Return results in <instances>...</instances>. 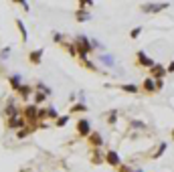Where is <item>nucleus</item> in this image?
<instances>
[{
    "label": "nucleus",
    "instance_id": "nucleus-16",
    "mask_svg": "<svg viewBox=\"0 0 174 172\" xmlns=\"http://www.w3.org/2000/svg\"><path fill=\"white\" fill-rule=\"evenodd\" d=\"M172 136H174V134H172Z\"/></svg>",
    "mask_w": 174,
    "mask_h": 172
},
{
    "label": "nucleus",
    "instance_id": "nucleus-9",
    "mask_svg": "<svg viewBox=\"0 0 174 172\" xmlns=\"http://www.w3.org/2000/svg\"><path fill=\"white\" fill-rule=\"evenodd\" d=\"M22 124H24V122H20L18 118H14V119H12V124H10V126H12V128H18V126H22Z\"/></svg>",
    "mask_w": 174,
    "mask_h": 172
},
{
    "label": "nucleus",
    "instance_id": "nucleus-2",
    "mask_svg": "<svg viewBox=\"0 0 174 172\" xmlns=\"http://www.w3.org/2000/svg\"><path fill=\"white\" fill-rule=\"evenodd\" d=\"M138 59H140V63H142V65H146V67H154L152 59H148V57H146V53H142V51L138 53Z\"/></svg>",
    "mask_w": 174,
    "mask_h": 172
},
{
    "label": "nucleus",
    "instance_id": "nucleus-10",
    "mask_svg": "<svg viewBox=\"0 0 174 172\" xmlns=\"http://www.w3.org/2000/svg\"><path fill=\"white\" fill-rule=\"evenodd\" d=\"M27 115H28V118H34V115H37L34 107H28V109H27Z\"/></svg>",
    "mask_w": 174,
    "mask_h": 172
},
{
    "label": "nucleus",
    "instance_id": "nucleus-13",
    "mask_svg": "<svg viewBox=\"0 0 174 172\" xmlns=\"http://www.w3.org/2000/svg\"><path fill=\"white\" fill-rule=\"evenodd\" d=\"M168 71H174V63H172V65H170V67H168Z\"/></svg>",
    "mask_w": 174,
    "mask_h": 172
},
{
    "label": "nucleus",
    "instance_id": "nucleus-12",
    "mask_svg": "<svg viewBox=\"0 0 174 172\" xmlns=\"http://www.w3.org/2000/svg\"><path fill=\"white\" fill-rule=\"evenodd\" d=\"M12 85H14V87H18V77H16V75L12 77Z\"/></svg>",
    "mask_w": 174,
    "mask_h": 172
},
{
    "label": "nucleus",
    "instance_id": "nucleus-3",
    "mask_svg": "<svg viewBox=\"0 0 174 172\" xmlns=\"http://www.w3.org/2000/svg\"><path fill=\"white\" fill-rule=\"evenodd\" d=\"M107 162H109V164H114V166H118V164H120L118 154H115V152H109V154H107Z\"/></svg>",
    "mask_w": 174,
    "mask_h": 172
},
{
    "label": "nucleus",
    "instance_id": "nucleus-4",
    "mask_svg": "<svg viewBox=\"0 0 174 172\" xmlns=\"http://www.w3.org/2000/svg\"><path fill=\"white\" fill-rule=\"evenodd\" d=\"M40 55H43V51H34V53H31V61H33V63H39Z\"/></svg>",
    "mask_w": 174,
    "mask_h": 172
},
{
    "label": "nucleus",
    "instance_id": "nucleus-15",
    "mask_svg": "<svg viewBox=\"0 0 174 172\" xmlns=\"http://www.w3.org/2000/svg\"><path fill=\"white\" fill-rule=\"evenodd\" d=\"M136 172H142V170H136Z\"/></svg>",
    "mask_w": 174,
    "mask_h": 172
},
{
    "label": "nucleus",
    "instance_id": "nucleus-5",
    "mask_svg": "<svg viewBox=\"0 0 174 172\" xmlns=\"http://www.w3.org/2000/svg\"><path fill=\"white\" fill-rule=\"evenodd\" d=\"M144 87H146V89H148V91H154V81H152V79H146V83H144Z\"/></svg>",
    "mask_w": 174,
    "mask_h": 172
},
{
    "label": "nucleus",
    "instance_id": "nucleus-8",
    "mask_svg": "<svg viewBox=\"0 0 174 172\" xmlns=\"http://www.w3.org/2000/svg\"><path fill=\"white\" fill-rule=\"evenodd\" d=\"M101 61H105V65H114V59H111L109 55H105V57H101Z\"/></svg>",
    "mask_w": 174,
    "mask_h": 172
},
{
    "label": "nucleus",
    "instance_id": "nucleus-1",
    "mask_svg": "<svg viewBox=\"0 0 174 172\" xmlns=\"http://www.w3.org/2000/svg\"><path fill=\"white\" fill-rule=\"evenodd\" d=\"M79 134L81 136H87V134H89V122H87V119H81L79 122Z\"/></svg>",
    "mask_w": 174,
    "mask_h": 172
},
{
    "label": "nucleus",
    "instance_id": "nucleus-7",
    "mask_svg": "<svg viewBox=\"0 0 174 172\" xmlns=\"http://www.w3.org/2000/svg\"><path fill=\"white\" fill-rule=\"evenodd\" d=\"M154 73H156V77H162V75H164V69H162L160 65H154Z\"/></svg>",
    "mask_w": 174,
    "mask_h": 172
},
{
    "label": "nucleus",
    "instance_id": "nucleus-14",
    "mask_svg": "<svg viewBox=\"0 0 174 172\" xmlns=\"http://www.w3.org/2000/svg\"><path fill=\"white\" fill-rule=\"evenodd\" d=\"M121 172H130V170H127V168H121Z\"/></svg>",
    "mask_w": 174,
    "mask_h": 172
},
{
    "label": "nucleus",
    "instance_id": "nucleus-6",
    "mask_svg": "<svg viewBox=\"0 0 174 172\" xmlns=\"http://www.w3.org/2000/svg\"><path fill=\"white\" fill-rule=\"evenodd\" d=\"M121 89H124V91H127V93H136V91H138V87H136V85H124Z\"/></svg>",
    "mask_w": 174,
    "mask_h": 172
},
{
    "label": "nucleus",
    "instance_id": "nucleus-11",
    "mask_svg": "<svg viewBox=\"0 0 174 172\" xmlns=\"http://www.w3.org/2000/svg\"><path fill=\"white\" fill-rule=\"evenodd\" d=\"M73 109H77V112H83V109H87V107H85V105H83V103H79V105H75V107H73Z\"/></svg>",
    "mask_w": 174,
    "mask_h": 172
}]
</instances>
